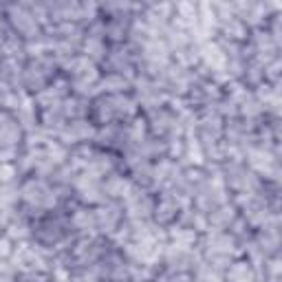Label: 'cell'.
Masks as SVG:
<instances>
[{"instance_id": "cell-1", "label": "cell", "mask_w": 282, "mask_h": 282, "mask_svg": "<svg viewBox=\"0 0 282 282\" xmlns=\"http://www.w3.org/2000/svg\"><path fill=\"white\" fill-rule=\"evenodd\" d=\"M13 254V242L7 236H0V258H7Z\"/></svg>"}]
</instances>
